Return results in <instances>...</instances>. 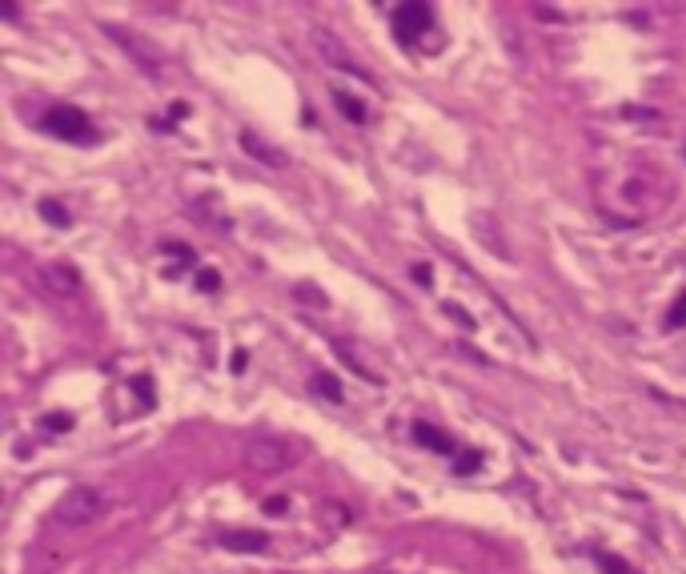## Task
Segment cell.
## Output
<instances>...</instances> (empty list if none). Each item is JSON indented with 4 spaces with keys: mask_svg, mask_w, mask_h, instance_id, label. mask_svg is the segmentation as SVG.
<instances>
[{
    "mask_svg": "<svg viewBox=\"0 0 686 574\" xmlns=\"http://www.w3.org/2000/svg\"><path fill=\"white\" fill-rule=\"evenodd\" d=\"M41 125H45V133H53V137H61V141H69V145H93V141H97L93 121H89L81 109H73V105L49 109Z\"/></svg>",
    "mask_w": 686,
    "mask_h": 574,
    "instance_id": "6da1fadb",
    "label": "cell"
},
{
    "mask_svg": "<svg viewBox=\"0 0 686 574\" xmlns=\"http://www.w3.org/2000/svg\"><path fill=\"white\" fill-rule=\"evenodd\" d=\"M105 29V37L109 41H117L121 49H125V57L141 69V73H149V77H157L161 73V49L149 41V37H141V33H133V29H121V25H101Z\"/></svg>",
    "mask_w": 686,
    "mask_h": 574,
    "instance_id": "7a4b0ae2",
    "label": "cell"
},
{
    "mask_svg": "<svg viewBox=\"0 0 686 574\" xmlns=\"http://www.w3.org/2000/svg\"><path fill=\"white\" fill-rule=\"evenodd\" d=\"M105 510V498H101V490H93V486H73L61 502H57V510H53V518L61 522V526H89L97 514Z\"/></svg>",
    "mask_w": 686,
    "mask_h": 574,
    "instance_id": "3957f363",
    "label": "cell"
},
{
    "mask_svg": "<svg viewBox=\"0 0 686 574\" xmlns=\"http://www.w3.org/2000/svg\"><path fill=\"white\" fill-rule=\"evenodd\" d=\"M309 41H313V49H317V57H321V65H329V69H341V73H350V77H358V81H374L354 57H350V49H346V41H341L337 33H329V29H313L309 33Z\"/></svg>",
    "mask_w": 686,
    "mask_h": 574,
    "instance_id": "277c9868",
    "label": "cell"
},
{
    "mask_svg": "<svg viewBox=\"0 0 686 574\" xmlns=\"http://www.w3.org/2000/svg\"><path fill=\"white\" fill-rule=\"evenodd\" d=\"M293 462V450L281 438H249L245 442V466L257 474H281Z\"/></svg>",
    "mask_w": 686,
    "mask_h": 574,
    "instance_id": "5b68a950",
    "label": "cell"
},
{
    "mask_svg": "<svg viewBox=\"0 0 686 574\" xmlns=\"http://www.w3.org/2000/svg\"><path fill=\"white\" fill-rule=\"evenodd\" d=\"M434 29V9L430 5H398L394 9V37L402 45H418L422 33Z\"/></svg>",
    "mask_w": 686,
    "mask_h": 574,
    "instance_id": "8992f818",
    "label": "cell"
},
{
    "mask_svg": "<svg viewBox=\"0 0 686 574\" xmlns=\"http://www.w3.org/2000/svg\"><path fill=\"white\" fill-rule=\"evenodd\" d=\"M41 281L49 285L53 294H61V298H73V294H81V273H77V265H65V261H53V265H45V269H41Z\"/></svg>",
    "mask_w": 686,
    "mask_h": 574,
    "instance_id": "52a82bcc",
    "label": "cell"
},
{
    "mask_svg": "<svg viewBox=\"0 0 686 574\" xmlns=\"http://www.w3.org/2000/svg\"><path fill=\"white\" fill-rule=\"evenodd\" d=\"M217 546L233 550V554H265L269 550V534H261V530H221Z\"/></svg>",
    "mask_w": 686,
    "mask_h": 574,
    "instance_id": "ba28073f",
    "label": "cell"
},
{
    "mask_svg": "<svg viewBox=\"0 0 686 574\" xmlns=\"http://www.w3.org/2000/svg\"><path fill=\"white\" fill-rule=\"evenodd\" d=\"M410 434H414L418 446H426V450H434V454H446V458H458V450H462L446 430H438V426H430V422H414Z\"/></svg>",
    "mask_w": 686,
    "mask_h": 574,
    "instance_id": "9c48e42d",
    "label": "cell"
},
{
    "mask_svg": "<svg viewBox=\"0 0 686 574\" xmlns=\"http://www.w3.org/2000/svg\"><path fill=\"white\" fill-rule=\"evenodd\" d=\"M470 229H474L478 237H486V249H490L498 261H510V249H506V241H502V233H498V225H494L490 213H474V217H470Z\"/></svg>",
    "mask_w": 686,
    "mask_h": 574,
    "instance_id": "30bf717a",
    "label": "cell"
},
{
    "mask_svg": "<svg viewBox=\"0 0 686 574\" xmlns=\"http://www.w3.org/2000/svg\"><path fill=\"white\" fill-rule=\"evenodd\" d=\"M241 145H245V153H249V157L265 161L269 169H281V165H285V157H281V153H273V149H269L261 137H253V133H241Z\"/></svg>",
    "mask_w": 686,
    "mask_h": 574,
    "instance_id": "8fae6325",
    "label": "cell"
},
{
    "mask_svg": "<svg viewBox=\"0 0 686 574\" xmlns=\"http://www.w3.org/2000/svg\"><path fill=\"white\" fill-rule=\"evenodd\" d=\"M333 105L341 109V117H346L350 125H366V121H370V113H366V105H362L358 97H350V93H341V89L333 93Z\"/></svg>",
    "mask_w": 686,
    "mask_h": 574,
    "instance_id": "7c38bea8",
    "label": "cell"
},
{
    "mask_svg": "<svg viewBox=\"0 0 686 574\" xmlns=\"http://www.w3.org/2000/svg\"><path fill=\"white\" fill-rule=\"evenodd\" d=\"M37 209H41V217H45L53 229H69V225H73V213H69V209H65L57 197H45Z\"/></svg>",
    "mask_w": 686,
    "mask_h": 574,
    "instance_id": "4fadbf2b",
    "label": "cell"
},
{
    "mask_svg": "<svg viewBox=\"0 0 686 574\" xmlns=\"http://www.w3.org/2000/svg\"><path fill=\"white\" fill-rule=\"evenodd\" d=\"M309 390H313L317 398H325V402H333V406L341 402V382H337L333 374H313V378H309Z\"/></svg>",
    "mask_w": 686,
    "mask_h": 574,
    "instance_id": "5bb4252c",
    "label": "cell"
},
{
    "mask_svg": "<svg viewBox=\"0 0 686 574\" xmlns=\"http://www.w3.org/2000/svg\"><path fill=\"white\" fill-rule=\"evenodd\" d=\"M478 470H482V454L462 446V450H458V458H454V474H462V478H466V474H478Z\"/></svg>",
    "mask_w": 686,
    "mask_h": 574,
    "instance_id": "9a60e30c",
    "label": "cell"
},
{
    "mask_svg": "<svg viewBox=\"0 0 686 574\" xmlns=\"http://www.w3.org/2000/svg\"><path fill=\"white\" fill-rule=\"evenodd\" d=\"M41 430H49V434H69V430H73V414H61V410H57V414H45V418H41Z\"/></svg>",
    "mask_w": 686,
    "mask_h": 574,
    "instance_id": "2e32d148",
    "label": "cell"
},
{
    "mask_svg": "<svg viewBox=\"0 0 686 574\" xmlns=\"http://www.w3.org/2000/svg\"><path fill=\"white\" fill-rule=\"evenodd\" d=\"M598 566H602V574H638L626 558H618V554H598Z\"/></svg>",
    "mask_w": 686,
    "mask_h": 574,
    "instance_id": "e0dca14e",
    "label": "cell"
},
{
    "mask_svg": "<svg viewBox=\"0 0 686 574\" xmlns=\"http://www.w3.org/2000/svg\"><path fill=\"white\" fill-rule=\"evenodd\" d=\"M197 290H201V294H217V290H221V273L209 269V265L197 269Z\"/></svg>",
    "mask_w": 686,
    "mask_h": 574,
    "instance_id": "ac0fdd59",
    "label": "cell"
},
{
    "mask_svg": "<svg viewBox=\"0 0 686 574\" xmlns=\"http://www.w3.org/2000/svg\"><path fill=\"white\" fill-rule=\"evenodd\" d=\"M686 326V290L678 294V302L670 306V314H666V330H682Z\"/></svg>",
    "mask_w": 686,
    "mask_h": 574,
    "instance_id": "d6986e66",
    "label": "cell"
},
{
    "mask_svg": "<svg viewBox=\"0 0 686 574\" xmlns=\"http://www.w3.org/2000/svg\"><path fill=\"white\" fill-rule=\"evenodd\" d=\"M442 310H446V318H454V322H458L462 330H474V326H478V322H474V318H470V314H466V310H462L458 302H446Z\"/></svg>",
    "mask_w": 686,
    "mask_h": 574,
    "instance_id": "ffe728a7",
    "label": "cell"
},
{
    "mask_svg": "<svg viewBox=\"0 0 686 574\" xmlns=\"http://www.w3.org/2000/svg\"><path fill=\"white\" fill-rule=\"evenodd\" d=\"M161 249H165V253H173V257H177L181 265H193V261H197V257H193V249H185L181 241H165Z\"/></svg>",
    "mask_w": 686,
    "mask_h": 574,
    "instance_id": "44dd1931",
    "label": "cell"
},
{
    "mask_svg": "<svg viewBox=\"0 0 686 574\" xmlns=\"http://www.w3.org/2000/svg\"><path fill=\"white\" fill-rule=\"evenodd\" d=\"M133 390H137V394H141V406H145V410H149V406H153V382H149V378H145V374H141V378H133Z\"/></svg>",
    "mask_w": 686,
    "mask_h": 574,
    "instance_id": "7402d4cb",
    "label": "cell"
},
{
    "mask_svg": "<svg viewBox=\"0 0 686 574\" xmlns=\"http://www.w3.org/2000/svg\"><path fill=\"white\" fill-rule=\"evenodd\" d=\"M285 510H289V498H285V494H273V498L265 502V514H269V518H281Z\"/></svg>",
    "mask_w": 686,
    "mask_h": 574,
    "instance_id": "603a6c76",
    "label": "cell"
},
{
    "mask_svg": "<svg viewBox=\"0 0 686 574\" xmlns=\"http://www.w3.org/2000/svg\"><path fill=\"white\" fill-rule=\"evenodd\" d=\"M414 281L422 285V290H430V285H434V269L422 261V265H414Z\"/></svg>",
    "mask_w": 686,
    "mask_h": 574,
    "instance_id": "cb8c5ba5",
    "label": "cell"
},
{
    "mask_svg": "<svg viewBox=\"0 0 686 574\" xmlns=\"http://www.w3.org/2000/svg\"><path fill=\"white\" fill-rule=\"evenodd\" d=\"M245 366H249V354L237 350V354H233V374H245Z\"/></svg>",
    "mask_w": 686,
    "mask_h": 574,
    "instance_id": "d4e9b609",
    "label": "cell"
},
{
    "mask_svg": "<svg viewBox=\"0 0 686 574\" xmlns=\"http://www.w3.org/2000/svg\"><path fill=\"white\" fill-rule=\"evenodd\" d=\"M0 17H9V21H21V9H17V5H9V0H5V5H0Z\"/></svg>",
    "mask_w": 686,
    "mask_h": 574,
    "instance_id": "484cf974",
    "label": "cell"
}]
</instances>
